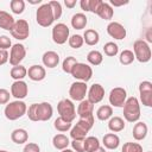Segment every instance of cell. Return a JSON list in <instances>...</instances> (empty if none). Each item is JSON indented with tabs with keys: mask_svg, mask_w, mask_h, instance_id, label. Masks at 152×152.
Segmentation results:
<instances>
[{
	"mask_svg": "<svg viewBox=\"0 0 152 152\" xmlns=\"http://www.w3.org/2000/svg\"><path fill=\"white\" fill-rule=\"evenodd\" d=\"M53 108L49 102L32 103L26 110V115L31 121H48L52 118Z\"/></svg>",
	"mask_w": 152,
	"mask_h": 152,
	"instance_id": "1",
	"label": "cell"
},
{
	"mask_svg": "<svg viewBox=\"0 0 152 152\" xmlns=\"http://www.w3.org/2000/svg\"><path fill=\"white\" fill-rule=\"evenodd\" d=\"M94 126V116L78 119L75 126L70 128V137L72 140H84L88 132Z\"/></svg>",
	"mask_w": 152,
	"mask_h": 152,
	"instance_id": "2",
	"label": "cell"
},
{
	"mask_svg": "<svg viewBox=\"0 0 152 152\" xmlns=\"http://www.w3.org/2000/svg\"><path fill=\"white\" fill-rule=\"evenodd\" d=\"M27 110V106L23 100H15L12 102H8L4 109V114L6 116V119L14 121L20 119L21 116H24L26 114Z\"/></svg>",
	"mask_w": 152,
	"mask_h": 152,
	"instance_id": "3",
	"label": "cell"
},
{
	"mask_svg": "<svg viewBox=\"0 0 152 152\" xmlns=\"http://www.w3.org/2000/svg\"><path fill=\"white\" fill-rule=\"evenodd\" d=\"M124 118L128 122H137L140 119V103L135 96H131L124 104Z\"/></svg>",
	"mask_w": 152,
	"mask_h": 152,
	"instance_id": "4",
	"label": "cell"
},
{
	"mask_svg": "<svg viewBox=\"0 0 152 152\" xmlns=\"http://www.w3.org/2000/svg\"><path fill=\"white\" fill-rule=\"evenodd\" d=\"M36 20H37L38 25H40L42 27H49L52 25V23L55 21V18H53L52 8L49 5V2L42 4L38 7V10L36 12Z\"/></svg>",
	"mask_w": 152,
	"mask_h": 152,
	"instance_id": "5",
	"label": "cell"
},
{
	"mask_svg": "<svg viewBox=\"0 0 152 152\" xmlns=\"http://www.w3.org/2000/svg\"><path fill=\"white\" fill-rule=\"evenodd\" d=\"M57 112L59 114V118L68 122H72L76 118V108L71 100L63 99L57 103Z\"/></svg>",
	"mask_w": 152,
	"mask_h": 152,
	"instance_id": "6",
	"label": "cell"
},
{
	"mask_svg": "<svg viewBox=\"0 0 152 152\" xmlns=\"http://www.w3.org/2000/svg\"><path fill=\"white\" fill-rule=\"evenodd\" d=\"M133 53L134 58L138 59L140 63H147L151 59V48L148 43L144 39H138L133 44Z\"/></svg>",
	"mask_w": 152,
	"mask_h": 152,
	"instance_id": "7",
	"label": "cell"
},
{
	"mask_svg": "<svg viewBox=\"0 0 152 152\" xmlns=\"http://www.w3.org/2000/svg\"><path fill=\"white\" fill-rule=\"evenodd\" d=\"M70 75H71L74 78L78 80V81H81V82H86V83H87V82L91 78V76H93V69H91V66H90L89 64L77 62V63L72 66Z\"/></svg>",
	"mask_w": 152,
	"mask_h": 152,
	"instance_id": "8",
	"label": "cell"
},
{
	"mask_svg": "<svg viewBox=\"0 0 152 152\" xmlns=\"http://www.w3.org/2000/svg\"><path fill=\"white\" fill-rule=\"evenodd\" d=\"M11 34L13 38L18 39V40H24L26 38H28L30 36V26L28 23L25 19H18L15 20L12 30H11Z\"/></svg>",
	"mask_w": 152,
	"mask_h": 152,
	"instance_id": "9",
	"label": "cell"
},
{
	"mask_svg": "<svg viewBox=\"0 0 152 152\" xmlns=\"http://www.w3.org/2000/svg\"><path fill=\"white\" fill-rule=\"evenodd\" d=\"M69 34L70 30L63 23H58L52 27V40L58 45L66 43V40L69 39Z\"/></svg>",
	"mask_w": 152,
	"mask_h": 152,
	"instance_id": "10",
	"label": "cell"
},
{
	"mask_svg": "<svg viewBox=\"0 0 152 152\" xmlns=\"http://www.w3.org/2000/svg\"><path fill=\"white\" fill-rule=\"evenodd\" d=\"M88 91V86L86 82H81V81H76L74 82L70 88H69V95L71 101H82L86 99Z\"/></svg>",
	"mask_w": 152,
	"mask_h": 152,
	"instance_id": "11",
	"label": "cell"
},
{
	"mask_svg": "<svg viewBox=\"0 0 152 152\" xmlns=\"http://www.w3.org/2000/svg\"><path fill=\"white\" fill-rule=\"evenodd\" d=\"M109 103L113 107H124L126 100H127V91L122 87H115L110 90L108 96Z\"/></svg>",
	"mask_w": 152,
	"mask_h": 152,
	"instance_id": "12",
	"label": "cell"
},
{
	"mask_svg": "<svg viewBox=\"0 0 152 152\" xmlns=\"http://www.w3.org/2000/svg\"><path fill=\"white\" fill-rule=\"evenodd\" d=\"M25 56H26V49H25V46L23 44L17 43V44L12 45L11 52H10V57H8L10 64L12 66L19 65L21 63V61L25 58Z\"/></svg>",
	"mask_w": 152,
	"mask_h": 152,
	"instance_id": "13",
	"label": "cell"
},
{
	"mask_svg": "<svg viewBox=\"0 0 152 152\" xmlns=\"http://www.w3.org/2000/svg\"><path fill=\"white\" fill-rule=\"evenodd\" d=\"M140 101L146 107H152V83L150 81H142L139 84Z\"/></svg>",
	"mask_w": 152,
	"mask_h": 152,
	"instance_id": "14",
	"label": "cell"
},
{
	"mask_svg": "<svg viewBox=\"0 0 152 152\" xmlns=\"http://www.w3.org/2000/svg\"><path fill=\"white\" fill-rule=\"evenodd\" d=\"M87 94H88V99L87 100L89 102H91L93 104H95V103H99V102H101L103 100V97H104V88L100 83H94L88 89Z\"/></svg>",
	"mask_w": 152,
	"mask_h": 152,
	"instance_id": "15",
	"label": "cell"
},
{
	"mask_svg": "<svg viewBox=\"0 0 152 152\" xmlns=\"http://www.w3.org/2000/svg\"><path fill=\"white\" fill-rule=\"evenodd\" d=\"M28 94V87L25 81H14L11 86V96H14L17 100H23Z\"/></svg>",
	"mask_w": 152,
	"mask_h": 152,
	"instance_id": "16",
	"label": "cell"
},
{
	"mask_svg": "<svg viewBox=\"0 0 152 152\" xmlns=\"http://www.w3.org/2000/svg\"><path fill=\"white\" fill-rule=\"evenodd\" d=\"M107 33L112 38L118 39V40H121V39L126 38V34H127L126 28L124 27V25H121L118 21H110L107 25Z\"/></svg>",
	"mask_w": 152,
	"mask_h": 152,
	"instance_id": "17",
	"label": "cell"
},
{
	"mask_svg": "<svg viewBox=\"0 0 152 152\" xmlns=\"http://www.w3.org/2000/svg\"><path fill=\"white\" fill-rule=\"evenodd\" d=\"M27 76L30 80L34 81V82H39L43 81L46 76V70L44 66L39 65V64H33L28 68L27 70Z\"/></svg>",
	"mask_w": 152,
	"mask_h": 152,
	"instance_id": "18",
	"label": "cell"
},
{
	"mask_svg": "<svg viewBox=\"0 0 152 152\" xmlns=\"http://www.w3.org/2000/svg\"><path fill=\"white\" fill-rule=\"evenodd\" d=\"M94 112V104L91 102H89L87 99L80 101V104L77 106V115L80 116V119H86V118H90L94 116L93 115Z\"/></svg>",
	"mask_w": 152,
	"mask_h": 152,
	"instance_id": "19",
	"label": "cell"
},
{
	"mask_svg": "<svg viewBox=\"0 0 152 152\" xmlns=\"http://www.w3.org/2000/svg\"><path fill=\"white\" fill-rule=\"evenodd\" d=\"M42 62L45 66H48L50 69L56 68L59 63V55L56 51H46V52L43 53Z\"/></svg>",
	"mask_w": 152,
	"mask_h": 152,
	"instance_id": "20",
	"label": "cell"
},
{
	"mask_svg": "<svg viewBox=\"0 0 152 152\" xmlns=\"http://www.w3.org/2000/svg\"><path fill=\"white\" fill-rule=\"evenodd\" d=\"M148 133V127L145 122L142 121H137L134 127H133V131H132V134H133V138L135 140H144L146 138Z\"/></svg>",
	"mask_w": 152,
	"mask_h": 152,
	"instance_id": "21",
	"label": "cell"
},
{
	"mask_svg": "<svg viewBox=\"0 0 152 152\" xmlns=\"http://www.w3.org/2000/svg\"><path fill=\"white\" fill-rule=\"evenodd\" d=\"M102 144L108 150H116L120 145V138L115 133H107L102 138Z\"/></svg>",
	"mask_w": 152,
	"mask_h": 152,
	"instance_id": "22",
	"label": "cell"
},
{
	"mask_svg": "<svg viewBox=\"0 0 152 152\" xmlns=\"http://www.w3.org/2000/svg\"><path fill=\"white\" fill-rule=\"evenodd\" d=\"M11 140L17 145L25 144L28 140V133L24 128H15L11 133Z\"/></svg>",
	"mask_w": 152,
	"mask_h": 152,
	"instance_id": "23",
	"label": "cell"
},
{
	"mask_svg": "<svg viewBox=\"0 0 152 152\" xmlns=\"http://www.w3.org/2000/svg\"><path fill=\"white\" fill-rule=\"evenodd\" d=\"M14 23H15V20L12 14H10L6 11H0V28L11 31Z\"/></svg>",
	"mask_w": 152,
	"mask_h": 152,
	"instance_id": "24",
	"label": "cell"
},
{
	"mask_svg": "<svg viewBox=\"0 0 152 152\" xmlns=\"http://www.w3.org/2000/svg\"><path fill=\"white\" fill-rule=\"evenodd\" d=\"M100 40V34L96 30H93V28H88L84 31L83 33V42L87 44V45H90V46H94L99 43Z\"/></svg>",
	"mask_w": 152,
	"mask_h": 152,
	"instance_id": "25",
	"label": "cell"
},
{
	"mask_svg": "<svg viewBox=\"0 0 152 152\" xmlns=\"http://www.w3.org/2000/svg\"><path fill=\"white\" fill-rule=\"evenodd\" d=\"M52 145H53L55 148L62 151V150L68 148V146L70 145V140H69V138H68L65 134L58 133V134H56V135L52 138Z\"/></svg>",
	"mask_w": 152,
	"mask_h": 152,
	"instance_id": "26",
	"label": "cell"
},
{
	"mask_svg": "<svg viewBox=\"0 0 152 152\" xmlns=\"http://www.w3.org/2000/svg\"><path fill=\"white\" fill-rule=\"evenodd\" d=\"M96 14L101 18V19H104V20H110L113 18V14H114V10L113 7L108 4V2H103L100 5Z\"/></svg>",
	"mask_w": 152,
	"mask_h": 152,
	"instance_id": "27",
	"label": "cell"
},
{
	"mask_svg": "<svg viewBox=\"0 0 152 152\" xmlns=\"http://www.w3.org/2000/svg\"><path fill=\"white\" fill-rule=\"evenodd\" d=\"M88 23V18L86 17L84 13H75L71 17V26L76 30H82L86 27Z\"/></svg>",
	"mask_w": 152,
	"mask_h": 152,
	"instance_id": "28",
	"label": "cell"
},
{
	"mask_svg": "<svg viewBox=\"0 0 152 152\" xmlns=\"http://www.w3.org/2000/svg\"><path fill=\"white\" fill-rule=\"evenodd\" d=\"M108 128L113 133L121 132L125 128V121H124V119L120 118V116H112L109 119V121H108Z\"/></svg>",
	"mask_w": 152,
	"mask_h": 152,
	"instance_id": "29",
	"label": "cell"
},
{
	"mask_svg": "<svg viewBox=\"0 0 152 152\" xmlns=\"http://www.w3.org/2000/svg\"><path fill=\"white\" fill-rule=\"evenodd\" d=\"M10 76L14 81H21V80H24V77L27 76V69L21 64L12 66V69L10 71Z\"/></svg>",
	"mask_w": 152,
	"mask_h": 152,
	"instance_id": "30",
	"label": "cell"
},
{
	"mask_svg": "<svg viewBox=\"0 0 152 152\" xmlns=\"http://www.w3.org/2000/svg\"><path fill=\"white\" fill-rule=\"evenodd\" d=\"M113 115V108L112 106L109 104H103V106H100L96 110V118L101 121H106V120H109Z\"/></svg>",
	"mask_w": 152,
	"mask_h": 152,
	"instance_id": "31",
	"label": "cell"
},
{
	"mask_svg": "<svg viewBox=\"0 0 152 152\" xmlns=\"http://www.w3.org/2000/svg\"><path fill=\"white\" fill-rule=\"evenodd\" d=\"M84 142V152H93L96 148H99L100 145V140L96 137H86V139L83 140Z\"/></svg>",
	"mask_w": 152,
	"mask_h": 152,
	"instance_id": "32",
	"label": "cell"
},
{
	"mask_svg": "<svg viewBox=\"0 0 152 152\" xmlns=\"http://www.w3.org/2000/svg\"><path fill=\"white\" fill-rule=\"evenodd\" d=\"M87 61H88L89 64L96 66V65H100V64L102 63L103 56H102V53H101L100 51H97V50H91V51H89L88 55H87Z\"/></svg>",
	"mask_w": 152,
	"mask_h": 152,
	"instance_id": "33",
	"label": "cell"
},
{
	"mask_svg": "<svg viewBox=\"0 0 152 152\" xmlns=\"http://www.w3.org/2000/svg\"><path fill=\"white\" fill-rule=\"evenodd\" d=\"M134 53L133 51L131 50H124L120 52V56H119V62L122 64V65H129L133 63L134 61Z\"/></svg>",
	"mask_w": 152,
	"mask_h": 152,
	"instance_id": "34",
	"label": "cell"
},
{
	"mask_svg": "<svg viewBox=\"0 0 152 152\" xmlns=\"http://www.w3.org/2000/svg\"><path fill=\"white\" fill-rule=\"evenodd\" d=\"M103 52L104 55H107L108 57H114L118 55L119 52V46L118 44H115L114 42H107L103 45Z\"/></svg>",
	"mask_w": 152,
	"mask_h": 152,
	"instance_id": "35",
	"label": "cell"
},
{
	"mask_svg": "<svg viewBox=\"0 0 152 152\" xmlns=\"http://www.w3.org/2000/svg\"><path fill=\"white\" fill-rule=\"evenodd\" d=\"M53 127L58 132H66L72 127V125H71V122H68V121H65V120H63L62 118L58 116L53 122Z\"/></svg>",
	"mask_w": 152,
	"mask_h": 152,
	"instance_id": "36",
	"label": "cell"
},
{
	"mask_svg": "<svg viewBox=\"0 0 152 152\" xmlns=\"http://www.w3.org/2000/svg\"><path fill=\"white\" fill-rule=\"evenodd\" d=\"M10 7L14 14H21L25 10V1L24 0H11Z\"/></svg>",
	"mask_w": 152,
	"mask_h": 152,
	"instance_id": "37",
	"label": "cell"
},
{
	"mask_svg": "<svg viewBox=\"0 0 152 152\" xmlns=\"http://www.w3.org/2000/svg\"><path fill=\"white\" fill-rule=\"evenodd\" d=\"M121 152H142V146L138 142L128 141V142L124 144V146L121 148Z\"/></svg>",
	"mask_w": 152,
	"mask_h": 152,
	"instance_id": "38",
	"label": "cell"
},
{
	"mask_svg": "<svg viewBox=\"0 0 152 152\" xmlns=\"http://www.w3.org/2000/svg\"><path fill=\"white\" fill-rule=\"evenodd\" d=\"M68 43L70 45V48L72 49H80L82 45H83V37L81 34H72L69 37L68 39Z\"/></svg>",
	"mask_w": 152,
	"mask_h": 152,
	"instance_id": "39",
	"label": "cell"
},
{
	"mask_svg": "<svg viewBox=\"0 0 152 152\" xmlns=\"http://www.w3.org/2000/svg\"><path fill=\"white\" fill-rule=\"evenodd\" d=\"M76 63H77V61H76L75 57H72V56L65 57L64 61H63V63H62V69H63V71L66 72V74H70L72 66H74Z\"/></svg>",
	"mask_w": 152,
	"mask_h": 152,
	"instance_id": "40",
	"label": "cell"
},
{
	"mask_svg": "<svg viewBox=\"0 0 152 152\" xmlns=\"http://www.w3.org/2000/svg\"><path fill=\"white\" fill-rule=\"evenodd\" d=\"M49 5H50V6H51V8H52L55 20L59 19V18L62 17V12H63L61 2H59V1H56V0H52V1H50V2H49Z\"/></svg>",
	"mask_w": 152,
	"mask_h": 152,
	"instance_id": "41",
	"label": "cell"
},
{
	"mask_svg": "<svg viewBox=\"0 0 152 152\" xmlns=\"http://www.w3.org/2000/svg\"><path fill=\"white\" fill-rule=\"evenodd\" d=\"M12 46V42H11V38L2 34L0 36V50H7Z\"/></svg>",
	"mask_w": 152,
	"mask_h": 152,
	"instance_id": "42",
	"label": "cell"
},
{
	"mask_svg": "<svg viewBox=\"0 0 152 152\" xmlns=\"http://www.w3.org/2000/svg\"><path fill=\"white\" fill-rule=\"evenodd\" d=\"M10 97L11 93L5 88H0V104H7L10 102Z\"/></svg>",
	"mask_w": 152,
	"mask_h": 152,
	"instance_id": "43",
	"label": "cell"
},
{
	"mask_svg": "<svg viewBox=\"0 0 152 152\" xmlns=\"http://www.w3.org/2000/svg\"><path fill=\"white\" fill-rule=\"evenodd\" d=\"M70 144H71L72 151L84 152V142H83V140H72V141H70Z\"/></svg>",
	"mask_w": 152,
	"mask_h": 152,
	"instance_id": "44",
	"label": "cell"
},
{
	"mask_svg": "<svg viewBox=\"0 0 152 152\" xmlns=\"http://www.w3.org/2000/svg\"><path fill=\"white\" fill-rule=\"evenodd\" d=\"M23 152H40V147L36 142H27L24 146Z\"/></svg>",
	"mask_w": 152,
	"mask_h": 152,
	"instance_id": "45",
	"label": "cell"
},
{
	"mask_svg": "<svg viewBox=\"0 0 152 152\" xmlns=\"http://www.w3.org/2000/svg\"><path fill=\"white\" fill-rule=\"evenodd\" d=\"M101 4H102V0H89V12H93L96 14Z\"/></svg>",
	"mask_w": 152,
	"mask_h": 152,
	"instance_id": "46",
	"label": "cell"
},
{
	"mask_svg": "<svg viewBox=\"0 0 152 152\" xmlns=\"http://www.w3.org/2000/svg\"><path fill=\"white\" fill-rule=\"evenodd\" d=\"M8 57H10V55H8L7 50H0V65L6 64L8 62Z\"/></svg>",
	"mask_w": 152,
	"mask_h": 152,
	"instance_id": "47",
	"label": "cell"
},
{
	"mask_svg": "<svg viewBox=\"0 0 152 152\" xmlns=\"http://www.w3.org/2000/svg\"><path fill=\"white\" fill-rule=\"evenodd\" d=\"M127 4H128L127 0H126V1H124V0H121V1H118V0H110V1H109V5H112V6H114V7L124 6V5H127Z\"/></svg>",
	"mask_w": 152,
	"mask_h": 152,
	"instance_id": "48",
	"label": "cell"
},
{
	"mask_svg": "<svg viewBox=\"0 0 152 152\" xmlns=\"http://www.w3.org/2000/svg\"><path fill=\"white\" fill-rule=\"evenodd\" d=\"M80 6L83 11L89 12V0H81L80 1Z\"/></svg>",
	"mask_w": 152,
	"mask_h": 152,
	"instance_id": "49",
	"label": "cell"
},
{
	"mask_svg": "<svg viewBox=\"0 0 152 152\" xmlns=\"http://www.w3.org/2000/svg\"><path fill=\"white\" fill-rule=\"evenodd\" d=\"M64 5L68 8H74L76 6V0H64Z\"/></svg>",
	"mask_w": 152,
	"mask_h": 152,
	"instance_id": "50",
	"label": "cell"
},
{
	"mask_svg": "<svg viewBox=\"0 0 152 152\" xmlns=\"http://www.w3.org/2000/svg\"><path fill=\"white\" fill-rule=\"evenodd\" d=\"M28 2L32 4V5H37V4H40L42 0H28Z\"/></svg>",
	"mask_w": 152,
	"mask_h": 152,
	"instance_id": "51",
	"label": "cell"
},
{
	"mask_svg": "<svg viewBox=\"0 0 152 152\" xmlns=\"http://www.w3.org/2000/svg\"><path fill=\"white\" fill-rule=\"evenodd\" d=\"M93 152H106V150H104V147L100 146L99 148H96V150H95V151H93Z\"/></svg>",
	"mask_w": 152,
	"mask_h": 152,
	"instance_id": "52",
	"label": "cell"
},
{
	"mask_svg": "<svg viewBox=\"0 0 152 152\" xmlns=\"http://www.w3.org/2000/svg\"><path fill=\"white\" fill-rule=\"evenodd\" d=\"M62 152H74L72 150H69V148H65V150H62Z\"/></svg>",
	"mask_w": 152,
	"mask_h": 152,
	"instance_id": "53",
	"label": "cell"
},
{
	"mask_svg": "<svg viewBox=\"0 0 152 152\" xmlns=\"http://www.w3.org/2000/svg\"><path fill=\"white\" fill-rule=\"evenodd\" d=\"M0 152H8V151H5V150H0Z\"/></svg>",
	"mask_w": 152,
	"mask_h": 152,
	"instance_id": "54",
	"label": "cell"
},
{
	"mask_svg": "<svg viewBox=\"0 0 152 152\" xmlns=\"http://www.w3.org/2000/svg\"><path fill=\"white\" fill-rule=\"evenodd\" d=\"M147 152H151V151H147Z\"/></svg>",
	"mask_w": 152,
	"mask_h": 152,
	"instance_id": "55",
	"label": "cell"
}]
</instances>
